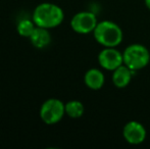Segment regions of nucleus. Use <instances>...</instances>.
Segmentation results:
<instances>
[{
	"label": "nucleus",
	"mask_w": 150,
	"mask_h": 149,
	"mask_svg": "<svg viewBox=\"0 0 150 149\" xmlns=\"http://www.w3.org/2000/svg\"><path fill=\"white\" fill-rule=\"evenodd\" d=\"M36 24L34 23L33 20H28V18H24L18 22V26H16V31H18V35L24 38H30L31 35L33 34L34 30L36 29Z\"/></svg>",
	"instance_id": "obj_12"
},
{
	"label": "nucleus",
	"mask_w": 150,
	"mask_h": 149,
	"mask_svg": "<svg viewBox=\"0 0 150 149\" xmlns=\"http://www.w3.org/2000/svg\"><path fill=\"white\" fill-rule=\"evenodd\" d=\"M124 64L133 72H138L146 68L150 62V52L144 45L133 43L127 46L122 52Z\"/></svg>",
	"instance_id": "obj_3"
},
{
	"label": "nucleus",
	"mask_w": 150,
	"mask_h": 149,
	"mask_svg": "<svg viewBox=\"0 0 150 149\" xmlns=\"http://www.w3.org/2000/svg\"><path fill=\"white\" fill-rule=\"evenodd\" d=\"M29 39L32 45L38 49H43L51 43V35L49 33V30L42 27H36Z\"/></svg>",
	"instance_id": "obj_10"
},
{
	"label": "nucleus",
	"mask_w": 150,
	"mask_h": 149,
	"mask_svg": "<svg viewBox=\"0 0 150 149\" xmlns=\"http://www.w3.org/2000/svg\"><path fill=\"white\" fill-rule=\"evenodd\" d=\"M97 24V16L92 11H80L76 13L71 20V28L73 31L82 35L93 33Z\"/></svg>",
	"instance_id": "obj_5"
},
{
	"label": "nucleus",
	"mask_w": 150,
	"mask_h": 149,
	"mask_svg": "<svg viewBox=\"0 0 150 149\" xmlns=\"http://www.w3.org/2000/svg\"><path fill=\"white\" fill-rule=\"evenodd\" d=\"M85 112V106L80 100H69L65 103V114L71 119H80Z\"/></svg>",
	"instance_id": "obj_11"
},
{
	"label": "nucleus",
	"mask_w": 150,
	"mask_h": 149,
	"mask_svg": "<svg viewBox=\"0 0 150 149\" xmlns=\"http://www.w3.org/2000/svg\"><path fill=\"white\" fill-rule=\"evenodd\" d=\"M84 83L91 90H100L105 83L104 74L99 68H90L84 75Z\"/></svg>",
	"instance_id": "obj_9"
},
{
	"label": "nucleus",
	"mask_w": 150,
	"mask_h": 149,
	"mask_svg": "<svg viewBox=\"0 0 150 149\" xmlns=\"http://www.w3.org/2000/svg\"><path fill=\"white\" fill-rule=\"evenodd\" d=\"M135 74V72H133L132 70L128 68L125 64H122L117 68H115L112 72V84L115 85V87L119 88V89H122L129 86V84L132 81L133 75Z\"/></svg>",
	"instance_id": "obj_8"
},
{
	"label": "nucleus",
	"mask_w": 150,
	"mask_h": 149,
	"mask_svg": "<svg viewBox=\"0 0 150 149\" xmlns=\"http://www.w3.org/2000/svg\"><path fill=\"white\" fill-rule=\"evenodd\" d=\"M144 3H145V6L150 10V0H144Z\"/></svg>",
	"instance_id": "obj_13"
},
{
	"label": "nucleus",
	"mask_w": 150,
	"mask_h": 149,
	"mask_svg": "<svg viewBox=\"0 0 150 149\" xmlns=\"http://www.w3.org/2000/svg\"><path fill=\"white\" fill-rule=\"evenodd\" d=\"M98 64L103 70L113 72L122 64H124L122 52L117 47H104L98 54Z\"/></svg>",
	"instance_id": "obj_6"
},
{
	"label": "nucleus",
	"mask_w": 150,
	"mask_h": 149,
	"mask_svg": "<svg viewBox=\"0 0 150 149\" xmlns=\"http://www.w3.org/2000/svg\"><path fill=\"white\" fill-rule=\"evenodd\" d=\"M147 132L145 127L137 121H130L122 128V137L131 145H140L145 141Z\"/></svg>",
	"instance_id": "obj_7"
},
{
	"label": "nucleus",
	"mask_w": 150,
	"mask_h": 149,
	"mask_svg": "<svg viewBox=\"0 0 150 149\" xmlns=\"http://www.w3.org/2000/svg\"><path fill=\"white\" fill-rule=\"evenodd\" d=\"M39 114L46 125H55L65 115V103L57 98H49L42 103Z\"/></svg>",
	"instance_id": "obj_4"
},
{
	"label": "nucleus",
	"mask_w": 150,
	"mask_h": 149,
	"mask_svg": "<svg viewBox=\"0 0 150 149\" xmlns=\"http://www.w3.org/2000/svg\"><path fill=\"white\" fill-rule=\"evenodd\" d=\"M32 20L37 27L45 29L57 28L64 20V12L57 4L51 2H42L35 7L32 14Z\"/></svg>",
	"instance_id": "obj_1"
},
{
	"label": "nucleus",
	"mask_w": 150,
	"mask_h": 149,
	"mask_svg": "<svg viewBox=\"0 0 150 149\" xmlns=\"http://www.w3.org/2000/svg\"><path fill=\"white\" fill-rule=\"evenodd\" d=\"M93 37L99 45L103 47H117L124 39L122 28L111 20L98 22L93 31Z\"/></svg>",
	"instance_id": "obj_2"
}]
</instances>
